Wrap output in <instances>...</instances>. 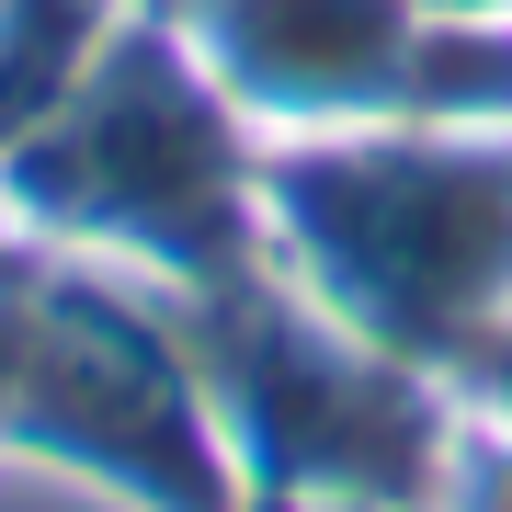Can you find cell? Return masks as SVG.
Returning <instances> with one entry per match:
<instances>
[{
    "label": "cell",
    "mask_w": 512,
    "mask_h": 512,
    "mask_svg": "<svg viewBox=\"0 0 512 512\" xmlns=\"http://www.w3.org/2000/svg\"><path fill=\"white\" fill-rule=\"evenodd\" d=\"M285 205L387 330L501 308L512 285V160H296Z\"/></svg>",
    "instance_id": "obj_1"
}]
</instances>
